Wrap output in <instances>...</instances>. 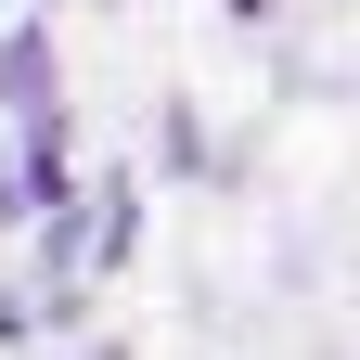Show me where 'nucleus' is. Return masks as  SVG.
Returning <instances> with one entry per match:
<instances>
[{"label":"nucleus","instance_id":"nucleus-1","mask_svg":"<svg viewBox=\"0 0 360 360\" xmlns=\"http://www.w3.org/2000/svg\"><path fill=\"white\" fill-rule=\"evenodd\" d=\"M0 90H13L26 116L52 103V52H39V26H26V39H0Z\"/></svg>","mask_w":360,"mask_h":360}]
</instances>
